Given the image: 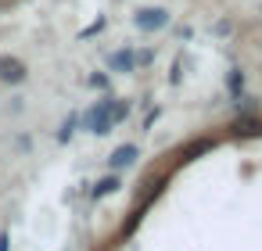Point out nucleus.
I'll list each match as a JSON object with an SVG mask.
<instances>
[{
    "mask_svg": "<svg viewBox=\"0 0 262 251\" xmlns=\"http://www.w3.org/2000/svg\"><path fill=\"white\" fill-rule=\"evenodd\" d=\"M112 97H104V101H97V108L86 115V129L90 133H97V136H104V133H112Z\"/></svg>",
    "mask_w": 262,
    "mask_h": 251,
    "instance_id": "nucleus-1",
    "label": "nucleus"
},
{
    "mask_svg": "<svg viewBox=\"0 0 262 251\" xmlns=\"http://www.w3.org/2000/svg\"><path fill=\"white\" fill-rule=\"evenodd\" d=\"M137 29H144V33H155V29H165L169 26V11L165 8H144V11H137Z\"/></svg>",
    "mask_w": 262,
    "mask_h": 251,
    "instance_id": "nucleus-2",
    "label": "nucleus"
},
{
    "mask_svg": "<svg viewBox=\"0 0 262 251\" xmlns=\"http://www.w3.org/2000/svg\"><path fill=\"white\" fill-rule=\"evenodd\" d=\"M26 65L18 61V58H11V54H0V83H26Z\"/></svg>",
    "mask_w": 262,
    "mask_h": 251,
    "instance_id": "nucleus-3",
    "label": "nucleus"
},
{
    "mask_svg": "<svg viewBox=\"0 0 262 251\" xmlns=\"http://www.w3.org/2000/svg\"><path fill=\"white\" fill-rule=\"evenodd\" d=\"M108 65H112L115 72H133V69H137V54H129V51H115V54L108 58Z\"/></svg>",
    "mask_w": 262,
    "mask_h": 251,
    "instance_id": "nucleus-4",
    "label": "nucleus"
},
{
    "mask_svg": "<svg viewBox=\"0 0 262 251\" xmlns=\"http://www.w3.org/2000/svg\"><path fill=\"white\" fill-rule=\"evenodd\" d=\"M133 162H137V147H133V144L115 147V154H112V169H126V165H133Z\"/></svg>",
    "mask_w": 262,
    "mask_h": 251,
    "instance_id": "nucleus-5",
    "label": "nucleus"
},
{
    "mask_svg": "<svg viewBox=\"0 0 262 251\" xmlns=\"http://www.w3.org/2000/svg\"><path fill=\"white\" fill-rule=\"evenodd\" d=\"M233 133L237 136H262V122L258 119H237L233 122Z\"/></svg>",
    "mask_w": 262,
    "mask_h": 251,
    "instance_id": "nucleus-6",
    "label": "nucleus"
},
{
    "mask_svg": "<svg viewBox=\"0 0 262 251\" xmlns=\"http://www.w3.org/2000/svg\"><path fill=\"white\" fill-rule=\"evenodd\" d=\"M115 190H119V176H104V179L94 183L90 194H94V197H108V194H115Z\"/></svg>",
    "mask_w": 262,
    "mask_h": 251,
    "instance_id": "nucleus-7",
    "label": "nucleus"
},
{
    "mask_svg": "<svg viewBox=\"0 0 262 251\" xmlns=\"http://www.w3.org/2000/svg\"><path fill=\"white\" fill-rule=\"evenodd\" d=\"M226 90H230L233 101H241V90H244V72H241V69H233V72L226 76Z\"/></svg>",
    "mask_w": 262,
    "mask_h": 251,
    "instance_id": "nucleus-8",
    "label": "nucleus"
},
{
    "mask_svg": "<svg viewBox=\"0 0 262 251\" xmlns=\"http://www.w3.org/2000/svg\"><path fill=\"white\" fill-rule=\"evenodd\" d=\"M205 151H212V140H194V144L180 154V162H190V158H198V154H205Z\"/></svg>",
    "mask_w": 262,
    "mask_h": 251,
    "instance_id": "nucleus-9",
    "label": "nucleus"
},
{
    "mask_svg": "<svg viewBox=\"0 0 262 251\" xmlns=\"http://www.w3.org/2000/svg\"><path fill=\"white\" fill-rule=\"evenodd\" d=\"M129 115V104L126 101H112V122H122Z\"/></svg>",
    "mask_w": 262,
    "mask_h": 251,
    "instance_id": "nucleus-10",
    "label": "nucleus"
},
{
    "mask_svg": "<svg viewBox=\"0 0 262 251\" xmlns=\"http://www.w3.org/2000/svg\"><path fill=\"white\" fill-rule=\"evenodd\" d=\"M72 129H76V119H69V122H65V126H61V133H58V140H61V144H65V140H69V136H72Z\"/></svg>",
    "mask_w": 262,
    "mask_h": 251,
    "instance_id": "nucleus-11",
    "label": "nucleus"
},
{
    "mask_svg": "<svg viewBox=\"0 0 262 251\" xmlns=\"http://www.w3.org/2000/svg\"><path fill=\"white\" fill-rule=\"evenodd\" d=\"M101 29H104V18H97V22H94V26H90V29H83V33H79V36H83V40H86V36H94V33H101Z\"/></svg>",
    "mask_w": 262,
    "mask_h": 251,
    "instance_id": "nucleus-12",
    "label": "nucleus"
},
{
    "mask_svg": "<svg viewBox=\"0 0 262 251\" xmlns=\"http://www.w3.org/2000/svg\"><path fill=\"white\" fill-rule=\"evenodd\" d=\"M90 86H97V90H104V86H108V76H101V72H94V76H90Z\"/></svg>",
    "mask_w": 262,
    "mask_h": 251,
    "instance_id": "nucleus-13",
    "label": "nucleus"
},
{
    "mask_svg": "<svg viewBox=\"0 0 262 251\" xmlns=\"http://www.w3.org/2000/svg\"><path fill=\"white\" fill-rule=\"evenodd\" d=\"M0 251H8V233H0Z\"/></svg>",
    "mask_w": 262,
    "mask_h": 251,
    "instance_id": "nucleus-14",
    "label": "nucleus"
}]
</instances>
